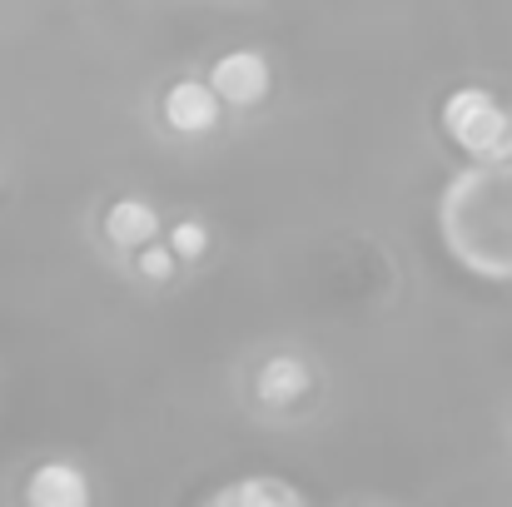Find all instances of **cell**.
<instances>
[{"mask_svg":"<svg viewBox=\"0 0 512 507\" xmlns=\"http://www.w3.org/2000/svg\"><path fill=\"white\" fill-rule=\"evenodd\" d=\"M174 264H179V254H174L170 244H160V239H150V244L140 249V274H145L150 284H165V279H174Z\"/></svg>","mask_w":512,"mask_h":507,"instance_id":"obj_9","label":"cell"},{"mask_svg":"<svg viewBox=\"0 0 512 507\" xmlns=\"http://www.w3.org/2000/svg\"><path fill=\"white\" fill-rule=\"evenodd\" d=\"M105 239L115 244V249H145L150 239H160V214H155V204H145V199H115L110 209H105Z\"/></svg>","mask_w":512,"mask_h":507,"instance_id":"obj_6","label":"cell"},{"mask_svg":"<svg viewBox=\"0 0 512 507\" xmlns=\"http://www.w3.org/2000/svg\"><path fill=\"white\" fill-rule=\"evenodd\" d=\"M209 85L219 90L224 105H234V110H254V105L269 100V90H274V70H269V60H264L259 50H224V55L209 65Z\"/></svg>","mask_w":512,"mask_h":507,"instance_id":"obj_2","label":"cell"},{"mask_svg":"<svg viewBox=\"0 0 512 507\" xmlns=\"http://www.w3.org/2000/svg\"><path fill=\"white\" fill-rule=\"evenodd\" d=\"M170 249L179 259H204V249H209V229L199 224V219H179L170 229Z\"/></svg>","mask_w":512,"mask_h":507,"instance_id":"obj_8","label":"cell"},{"mask_svg":"<svg viewBox=\"0 0 512 507\" xmlns=\"http://www.w3.org/2000/svg\"><path fill=\"white\" fill-rule=\"evenodd\" d=\"M209 507H304V493L284 478H244L209 493Z\"/></svg>","mask_w":512,"mask_h":507,"instance_id":"obj_7","label":"cell"},{"mask_svg":"<svg viewBox=\"0 0 512 507\" xmlns=\"http://www.w3.org/2000/svg\"><path fill=\"white\" fill-rule=\"evenodd\" d=\"M309 388H314V373H309V363H304L299 353H274V358H264V368H259V378H254V393H259L264 408H294Z\"/></svg>","mask_w":512,"mask_h":507,"instance_id":"obj_4","label":"cell"},{"mask_svg":"<svg viewBox=\"0 0 512 507\" xmlns=\"http://www.w3.org/2000/svg\"><path fill=\"white\" fill-rule=\"evenodd\" d=\"M443 130L473 165H512V110L483 85H458L443 100Z\"/></svg>","mask_w":512,"mask_h":507,"instance_id":"obj_1","label":"cell"},{"mask_svg":"<svg viewBox=\"0 0 512 507\" xmlns=\"http://www.w3.org/2000/svg\"><path fill=\"white\" fill-rule=\"evenodd\" d=\"M224 120V100L209 80H174L165 90V125L174 135H209Z\"/></svg>","mask_w":512,"mask_h":507,"instance_id":"obj_3","label":"cell"},{"mask_svg":"<svg viewBox=\"0 0 512 507\" xmlns=\"http://www.w3.org/2000/svg\"><path fill=\"white\" fill-rule=\"evenodd\" d=\"M25 503L30 507H85L90 503V478L75 463H40L25 478Z\"/></svg>","mask_w":512,"mask_h":507,"instance_id":"obj_5","label":"cell"}]
</instances>
